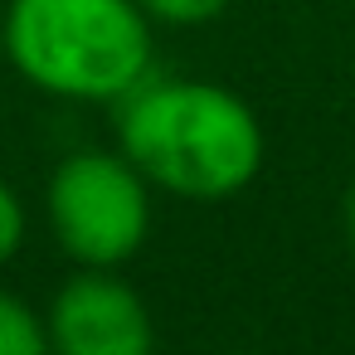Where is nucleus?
<instances>
[{"mask_svg":"<svg viewBox=\"0 0 355 355\" xmlns=\"http://www.w3.org/2000/svg\"><path fill=\"white\" fill-rule=\"evenodd\" d=\"M117 112V151L151 180V190L219 205L243 195L268 156L258 112L214 78L146 73Z\"/></svg>","mask_w":355,"mask_h":355,"instance_id":"1","label":"nucleus"},{"mask_svg":"<svg viewBox=\"0 0 355 355\" xmlns=\"http://www.w3.org/2000/svg\"><path fill=\"white\" fill-rule=\"evenodd\" d=\"M6 64L64 103H122L156 73V25L137 0H6Z\"/></svg>","mask_w":355,"mask_h":355,"instance_id":"2","label":"nucleus"},{"mask_svg":"<svg viewBox=\"0 0 355 355\" xmlns=\"http://www.w3.org/2000/svg\"><path fill=\"white\" fill-rule=\"evenodd\" d=\"M151 180L112 146L69 151L44 185V219L73 268H127L151 239Z\"/></svg>","mask_w":355,"mask_h":355,"instance_id":"3","label":"nucleus"},{"mask_svg":"<svg viewBox=\"0 0 355 355\" xmlns=\"http://www.w3.org/2000/svg\"><path fill=\"white\" fill-rule=\"evenodd\" d=\"M54 355H156L146 297L117 268H73L44 311Z\"/></svg>","mask_w":355,"mask_h":355,"instance_id":"4","label":"nucleus"},{"mask_svg":"<svg viewBox=\"0 0 355 355\" xmlns=\"http://www.w3.org/2000/svg\"><path fill=\"white\" fill-rule=\"evenodd\" d=\"M0 355H54L44 316L6 287H0Z\"/></svg>","mask_w":355,"mask_h":355,"instance_id":"5","label":"nucleus"},{"mask_svg":"<svg viewBox=\"0 0 355 355\" xmlns=\"http://www.w3.org/2000/svg\"><path fill=\"white\" fill-rule=\"evenodd\" d=\"M234 0H137V10L151 25H171V30H190V25H209L219 20Z\"/></svg>","mask_w":355,"mask_h":355,"instance_id":"6","label":"nucleus"},{"mask_svg":"<svg viewBox=\"0 0 355 355\" xmlns=\"http://www.w3.org/2000/svg\"><path fill=\"white\" fill-rule=\"evenodd\" d=\"M25 234H30V214H25V200L10 180H0V268H10L15 253L25 248Z\"/></svg>","mask_w":355,"mask_h":355,"instance_id":"7","label":"nucleus"},{"mask_svg":"<svg viewBox=\"0 0 355 355\" xmlns=\"http://www.w3.org/2000/svg\"><path fill=\"white\" fill-rule=\"evenodd\" d=\"M340 229H345V243H350V253H355V180H350L345 195H340Z\"/></svg>","mask_w":355,"mask_h":355,"instance_id":"8","label":"nucleus"},{"mask_svg":"<svg viewBox=\"0 0 355 355\" xmlns=\"http://www.w3.org/2000/svg\"><path fill=\"white\" fill-rule=\"evenodd\" d=\"M219 355H263V350H219Z\"/></svg>","mask_w":355,"mask_h":355,"instance_id":"9","label":"nucleus"},{"mask_svg":"<svg viewBox=\"0 0 355 355\" xmlns=\"http://www.w3.org/2000/svg\"><path fill=\"white\" fill-rule=\"evenodd\" d=\"M0 64H6V35H0Z\"/></svg>","mask_w":355,"mask_h":355,"instance_id":"10","label":"nucleus"}]
</instances>
